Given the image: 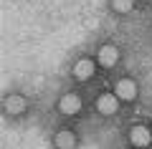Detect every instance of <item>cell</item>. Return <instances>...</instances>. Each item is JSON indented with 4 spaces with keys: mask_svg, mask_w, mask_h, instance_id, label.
<instances>
[{
    "mask_svg": "<svg viewBox=\"0 0 152 149\" xmlns=\"http://www.w3.org/2000/svg\"><path fill=\"white\" fill-rule=\"evenodd\" d=\"M117 109H119V96L117 94H102L96 99V111H102L104 116L117 114Z\"/></svg>",
    "mask_w": 152,
    "mask_h": 149,
    "instance_id": "cell-1",
    "label": "cell"
},
{
    "mask_svg": "<svg viewBox=\"0 0 152 149\" xmlns=\"http://www.w3.org/2000/svg\"><path fill=\"white\" fill-rule=\"evenodd\" d=\"M58 111L66 114V116H74V114H79V111H81V99H79L76 94H66V96H61Z\"/></svg>",
    "mask_w": 152,
    "mask_h": 149,
    "instance_id": "cell-2",
    "label": "cell"
},
{
    "mask_svg": "<svg viewBox=\"0 0 152 149\" xmlns=\"http://www.w3.org/2000/svg\"><path fill=\"white\" fill-rule=\"evenodd\" d=\"M129 142L134 144V147H147V144L152 142V132L147 126H142V124H134V126L129 129Z\"/></svg>",
    "mask_w": 152,
    "mask_h": 149,
    "instance_id": "cell-3",
    "label": "cell"
},
{
    "mask_svg": "<svg viewBox=\"0 0 152 149\" xmlns=\"http://www.w3.org/2000/svg\"><path fill=\"white\" fill-rule=\"evenodd\" d=\"M117 96H119L122 101H132V99H134L137 96V84L132 78H122V81H117Z\"/></svg>",
    "mask_w": 152,
    "mask_h": 149,
    "instance_id": "cell-4",
    "label": "cell"
},
{
    "mask_svg": "<svg viewBox=\"0 0 152 149\" xmlns=\"http://www.w3.org/2000/svg\"><path fill=\"white\" fill-rule=\"evenodd\" d=\"M119 61V48L117 46H102L99 48V63L102 66H114Z\"/></svg>",
    "mask_w": 152,
    "mask_h": 149,
    "instance_id": "cell-5",
    "label": "cell"
},
{
    "mask_svg": "<svg viewBox=\"0 0 152 149\" xmlns=\"http://www.w3.org/2000/svg\"><path fill=\"white\" fill-rule=\"evenodd\" d=\"M91 73H94V61H91V58H81V61H76V66H74V76H76L79 81L91 78Z\"/></svg>",
    "mask_w": 152,
    "mask_h": 149,
    "instance_id": "cell-6",
    "label": "cell"
},
{
    "mask_svg": "<svg viewBox=\"0 0 152 149\" xmlns=\"http://www.w3.org/2000/svg\"><path fill=\"white\" fill-rule=\"evenodd\" d=\"M53 144L58 149H71L76 144V137H74V132H69V129H61V132L53 137Z\"/></svg>",
    "mask_w": 152,
    "mask_h": 149,
    "instance_id": "cell-7",
    "label": "cell"
},
{
    "mask_svg": "<svg viewBox=\"0 0 152 149\" xmlns=\"http://www.w3.org/2000/svg\"><path fill=\"white\" fill-rule=\"evenodd\" d=\"M5 111L8 114H23V111H26V99L18 96V94L8 96V99H5Z\"/></svg>",
    "mask_w": 152,
    "mask_h": 149,
    "instance_id": "cell-8",
    "label": "cell"
},
{
    "mask_svg": "<svg viewBox=\"0 0 152 149\" xmlns=\"http://www.w3.org/2000/svg\"><path fill=\"white\" fill-rule=\"evenodd\" d=\"M112 8L117 13H129L134 8V0H112Z\"/></svg>",
    "mask_w": 152,
    "mask_h": 149,
    "instance_id": "cell-9",
    "label": "cell"
}]
</instances>
